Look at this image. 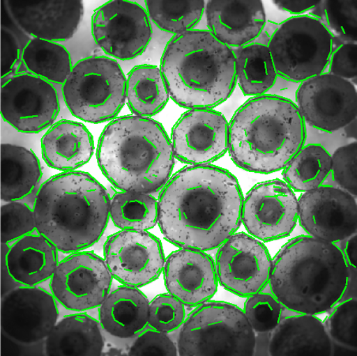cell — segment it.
I'll use <instances>...</instances> for the list:
<instances>
[{
    "label": "cell",
    "instance_id": "obj_1",
    "mask_svg": "<svg viewBox=\"0 0 357 356\" xmlns=\"http://www.w3.org/2000/svg\"><path fill=\"white\" fill-rule=\"evenodd\" d=\"M243 201L240 183L229 171L188 166L160 189L158 224L172 245L210 251L240 229Z\"/></svg>",
    "mask_w": 357,
    "mask_h": 356
},
{
    "label": "cell",
    "instance_id": "obj_2",
    "mask_svg": "<svg viewBox=\"0 0 357 356\" xmlns=\"http://www.w3.org/2000/svg\"><path fill=\"white\" fill-rule=\"evenodd\" d=\"M306 139V123L296 103L266 93L248 99L231 118L229 152L238 168L271 174L287 167Z\"/></svg>",
    "mask_w": 357,
    "mask_h": 356
},
{
    "label": "cell",
    "instance_id": "obj_3",
    "mask_svg": "<svg viewBox=\"0 0 357 356\" xmlns=\"http://www.w3.org/2000/svg\"><path fill=\"white\" fill-rule=\"evenodd\" d=\"M108 192L81 171L53 176L39 189L34 204L37 231L58 251H82L100 240L110 217Z\"/></svg>",
    "mask_w": 357,
    "mask_h": 356
},
{
    "label": "cell",
    "instance_id": "obj_4",
    "mask_svg": "<svg viewBox=\"0 0 357 356\" xmlns=\"http://www.w3.org/2000/svg\"><path fill=\"white\" fill-rule=\"evenodd\" d=\"M348 277L346 260L335 243L301 235L273 258L269 286L287 310L319 316L341 301Z\"/></svg>",
    "mask_w": 357,
    "mask_h": 356
},
{
    "label": "cell",
    "instance_id": "obj_5",
    "mask_svg": "<svg viewBox=\"0 0 357 356\" xmlns=\"http://www.w3.org/2000/svg\"><path fill=\"white\" fill-rule=\"evenodd\" d=\"M99 168L123 192L152 194L162 189L175 157L164 127L151 118L125 116L110 121L97 147Z\"/></svg>",
    "mask_w": 357,
    "mask_h": 356
},
{
    "label": "cell",
    "instance_id": "obj_6",
    "mask_svg": "<svg viewBox=\"0 0 357 356\" xmlns=\"http://www.w3.org/2000/svg\"><path fill=\"white\" fill-rule=\"evenodd\" d=\"M160 69L170 98L189 110L216 108L231 97L237 83L234 52L204 29L174 35Z\"/></svg>",
    "mask_w": 357,
    "mask_h": 356
},
{
    "label": "cell",
    "instance_id": "obj_7",
    "mask_svg": "<svg viewBox=\"0 0 357 356\" xmlns=\"http://www.w3.org/2000/svg\"><path fill=\"white\" fill-rule=\"evenodd\" d=\"M257 336L243 311L207 301L189 314L177 340L180 355H254Z\"/></svg>",
    "mask_w": 357,
    "mask_h": 356
},
{
    "label": "cell",
    "instance_id": "obj_8",
    "mask_svg": "<svg viewBox=\"0 0 357 356\" xmlns=\"http://www.w3.org/2000/svg\"><path fill=\"white\" fill-rule=\"evenodd\" d=\"M127 78L114 59L92 56L77 62L62 86L70 114L93 124L114 120L127 96Z\"/></svg>",
    "mask_w": 357,
    "mask_h": 356
},
{
    "label": "cell",
    "instance_id": "obj_9",
    "mask_svg": "<svg viewBox=\"0 0 357 356\" xmlns=\"http://www.w3.org/2000/svg\"><path fill=\"white\" fill-rule=\"evenodd\" d=\"M267 46L278 75L301 83L325 72L335 38L317 17L295 15L280 24Z\"/></svg>",
    "mask_w": 357,
    "mask_h": 356
},
{
    "label": "cell",
    "instance_id": "obj_10",
    "mask_svg": "<svg viewBox=\"0 0 357 356\" xmlns=\"http://www.w3.org/2000/svg\"><path fill=\"white\" fill-rule=\"evenodd\" d=\"M92 34L105 54L126 61L144 54L152 38L150 17L140 4L112 0L94 10Z\"/></svg>",
    "mask_w": 357,
    "mask_h": 356
},
{
    "label": "cell",
    "instance_id": "obj_11",
    "mask_svg": "<svg viewBox=\"0 0 357 356\" xmlns=\"http://www.w3.org/2000/svg\"><path fill=\"white\" fill-rule=\"evenodd\" d=\"M112 276L105 259L92 251L70 254L50 279L51 293L68 311L85 312L103 304Z\"/></svg>",
    "mask_w": 357,
    "mask_h": 356
},
{
    "label": "cell",
    "instance_id": "obj_12",
    "mask_svg": "<svg viewBox=\"0 0 357 356\" xmlns=\"http://www.w3.org/2000/svg\"><path fill=\"white\" fill-rule=\"evenodd\" d=\"M61 111L52 83L28 72L2 79L1 116L17 132L38 134L54 124Z\"/></svg>",
    "mask_w": 357,
    "mask_h": 356
},
{
    "label": "cell",
    "instance_id": "obj_13",
    "mask_svg": "<svg viewBox=\"0 0 357 356\" xmlns=\"http://www.w3.org/2000/svg\"><path fill=\"white\" fill-rule=\"evenodd\" d=\"M241 221L249 235L268 242L288 237L298 222V200L281 180L261 182L243 198Z\"/></svg>",
    "mask_w": 357,
    "mask_h": 356
},
{
    "label": "cell",
    "instance_id": "obj_14",
    "mask_svg": "<svg viewBox=\"0 0 357 356\" xmlns=\"http://www.w3.org/2000/svg\"><path fill=\"white\" fill-rule=\"evenodd\" d=\"M215 265L218 283L229 293L248 299L269 286L273 259L263 242L239 233L218 247Z\"/></svg>",
    "mask_w": 357,
    "mask_h": 356
},
{
    "label": "cell",
    "instance_id": "obj_15",
    "mask_svg": "<svg viewBox=\"0 0 357 356\" xmlns=\"http://www.w3.org/2000/svg\"><path fill=\"white\" fill-rule=\"evenodd\" d=\"M296 102L305 123L321 132H337L356 118L357 93L353 82L328 72L302 82Z\"/></svg>",
    "mask_w": 357,
    "mask_h": 356
},
{
    "label": "cell",
    "instance_id": "obj_16",
    "mask_svg": "<svg viewBox=\"0 0 357 356\" xmlns=\"http://www.w3.org/2000/svg\"><path fill=\"white\" fill-rule=\"evenodd\" d=\"M104 259L113 279L138 288L158 280L165 263L162 241L147 231L122 230L110 235Z\"/></svg>",
    "mask_w": 357,
    "mask_h": 356
},
{
    "label": "cell",
    "instance_id": "obj_17",
    "mask_svg": "<svg viewBox=\"0 0 357 356\" xmlns=\"http://www.w3.org/2000/svg\"><path fill=\"white\" fill-rule=\"evenodd\" d=\"M58 302L52 293L37 286H17L3 294L1 330L22 346L45 342L58 322Z\"/></svg>",
    "mask_w": 357,
    "mask_h": 356
},
{
    "label": "cell",
    "instance_id": "obj_18",
    "mask_svg": "<svg viewBox=\"0 0 357 356\" xmlns=\"http://www.w3.org/2000/svg\"><path fill=\"white\" fill-rule=\"evenodd\" d=\"M229 123L213 109H190L172 130L174 157L190 166L211 164L229 151Z\"/></svg>",
    "mask_w": 357,
    "mask_h": 356
},
{
    "label": "cell",
    "instance_id": "obj_19",
    "mask_svg": "<svg viewBox=\"0 0 357 356\" xmlns=\"http://www.w3.org/2000/svg\"><path fill=\"white\" fill-rule=\"evenodd\" d=\"M298 219L308 235L339 242L356 233V201L342 189L323 185L301 196Z\"/></svg>",
    "mask_w": 357,
    "mask_h": 356
},
{
    "label": "cell",
    "instance_id": "obj_20",
    "mask_svg": "<svg viewBox=\"0 0 357 356\" xmlns=\"http://www.w3.org/2000/svg\"><path fill=\"white\" fill-rule=\"evenodd\" d=\"M163 274L168 293L189 307L211 300L218 291L215 262L205 251L181 248L172 252Z\"/></svg>",
    "mask_w": 357,
    "mask_h": 356
},
{
    "label": "cell",
    "instance_id": "obj_21",
    "mask_svg": "<svg viewBox=\"0 0 357 356\" xmlns=\"http://www.w3.org/2000/svg\"><path fill=\"white\" fill-rule=\"evenodd\" d=\"M10 14L24 31L38 38L61 42L74 37L84 15V5L74 1H9Z\"/></svg>",
    "mask_w": 357,
    "mask_h": 356
},
{
    "label": "cell",
    "instance_id": "obj_22",
    "mask_svg": "<svg viewBox=\"0 0 357 356\" xmlns=\"http://www.w3.org/2000/svg\"><path fill=\"white\" fill-rule=\"evenodd\" d=\"M208 31L226 45L242 47L255 42L266 26L264 3L255 1H216L206 4Z\"/></svg>",
    "mask_w": 357,
    "mask_h": 356
},
{
    "label": "cell",
    "instance_id": "obj_23",
    "mask_svg": "<svg viewBox=\"0 0 357 356\" xmlns=\"http://www.w3.org/2000/svg\"><path fill=\"white\" fill-rule=\"evenodd\" d=\"M59 265L57 249L40 234L2 245V277L19 286H37L50 280Z\"/></svg>",
    "mask_w": 357,
    "mask_h": 356
},
{
    "label": "cell",
    "instance_id": "obj_24",
    "mask_svg": "<svg viewBox=\"0 0 357 356\" xmlns=\"http://www.w3.org/2000/svg\"><path fill=\"white\" fill-rule=\"evenodd\" d=\"M289 313L271 333L270 355H334V345L317 316Z\"/></svg>",
    "mask_w": 357,
    "mask_h": 356
},
{
    "label": "cell",
    "instance_id": "obj_25",
    "mask_svg": "<svg viewBox=\"0 0 357 356\" xmlns=\"http://www.w3.org/2000/svg\"><path fill=\"white\" fill-rule=\"evenodd\" d=\"M93 135L84 124L61 120L53 124L41 139V155L50 168L76 171L87 164L94 153Z\"/></svg>",
    "mask_w": 357,
    "mask_h": 356
},
{
    "label": "cell",
    "instance_id": "obj_26",
    "mask_svg": "<svg viewBox=\"0 0 357 356\" xmlns=\"http://www.w3.org/2000/svg\"><path fill=\"white\" fill-rule=\"evenodd\" d=\"M149 300L138 288L121 286L99 307V322L107 334L132 339L148 325Z\"/></svg>",
    "mask_w": 357,
    "mask_h": 356
},
{
    "label": "cell",
    "instance_id": "obj_27",
    "mask_svg": "<svg viewBox=\"0 0 357 356\" xmlns=\"http://www.w3.org/2000/svg\"><path fill=\"white\" fill-rule=\"evenodd\" d=\"M99 320L84 312L68 314L54 326L45 341L46 355H101L105 349Z\"/></svg>",
    "mask_w": 357,
    "mask_h": 356
},
{
    "label": "cell",
    "instance_id": "obj_28",
    "mask_svg": "<svg viewBox=\"0 0 357 356\" xmlns=\"http://www.w3.org/2000/svg\"><path fill=\"white\" fill-rule=\"evenodd\" d=\"M43 169L37 155L26 147L1 145V199L21 201L38 187Z\"/></svg>",
    "mask_w": 357,
    "mask_h": 356
},
{
    "label": "cell",
    "instance_id": "obj_29",
    "mask_svg": "<svg viewBox=\"0 0 357 356\" xmlns=\"http://www.w3.org/2000/svg\"><path fill=\"white\" fill-rule=\"evenodd\" d=\"M127 100L134 116L151 118L162 111L169 93L162 71L150 64L139 65L127 77Z\"/></svg>",
    "mask_w": 357,
    "mask_h": 356
},
{
    "label": "cell",
    "instance_id": "obj_30",
    "mask_svg": "<svg viewBox=\"0 0 357 356\" xmlns=\"http://www.w3.org/2000/svg\"><path fill=\"white\" fill-rule=\"evenodd\" d=\"M235 56L238 84L245 96H261L275 86L278 75L267 45L253 42L240 47Z\"/></svg>",
    "mask_w": 357,
    "mask_h": 356
},
{
    "label": "cell",
    "instance_id": "obj_31",
    "mask_svg": "<svg viewBox=\"0 0 357 356\" xmlns=\"http://www.w3.org/2000/svg\"><path fill=\"white\" fill-rule=\"evenodd\" d=\"M22 63L26 72L50 83L63 84L73 68L68 50L52 41L33 38L22 50Z\"/></svg>",
    "mask_w": 357,
    "mask_h": 356
},
{
    "label": "cell",
    "instance_id": "obj_32",
    "mask_svg": "<svg viewBox=\"0 0 357 356\" xmlns=\"http://www.w3.org/2000/svg\"><path fill=\"white\" fill-rule=\"evenodd\" d=\"M331 171V155L320 144H308L283 169L284 181L296 192H307L324 185Z\"/></svg>",
    "mask_w": 357,
    "mask_h": 356
},
{
    "label": "cell",
    "instance_id": "obj_33",
    "mask_svg": "<svg viewBox=\"0 0 357 356\" xmlns=\"http://www.w3.org/2000/svg\"><path fill=\"white\" fill-rule=\"evenodd\" d=\"M110 218L122 230L152 229L158 223V200L151 194L116 193L110 200Z\"/></svg>",
    "mask_w": 357,
    "mask_h": 356
},
{
    "label": "cell",
    "instance_id": "obj_34",
    "mask_svg": "<svg viewBox=\"0 0 357 356\" xmlns=\"http://www.w3.org/2000/svg\"><path fill=\"white\" fill-rule=\"evenodd\" d=\"M150 20L160 31L180 34L198 25L204 16V1H145Z\"/></svg>",
    "mask_w": 357,
    "mask_h": 356
},
{
    "label": "cell",
    "instance_id": "obj_35",
    "mask_svg": "<svg viewBox=\"0 0 357 356\" xmlns=\"http://www.w3.org/2000/svg\"><path fill=\"white\" fill-rule=\"evenodd\" d=\"M311 15L322 22L335 38L356 43L357 1H320Z\"/></svg>",
    "mask_w": 357,
    "mask_h": 356
},
{
    "label": "cell",
    "instance_id": "obj_36",
    "mask_svg": "<svg viewBox=\"0 0 357 356\" xmlns=\"http://www.w3.org/2000/svg\"><path fill=\"white\" fill-rule=\"evenodd\" d=\"M324 325L333 345L356 354L357 301L356 298L339 302L330 311Z\"/></svg>",
    "mask_w": 357,
    "mask_h": 356
},
{
    "label": "cell",
    "instance_id": "obj_37",
    "mask_svg": "<svg viewBox=\"0 0 357 356\" xmlns=\"http://www.w3.org/2000/svg\"><path fill=\"white\" fill-rule=\"evenodd\" d=\"M246 318L255 334L271 333L283 314V306L272 293H259L245 302Z\"/></svg>",
    "mask_w": 357,
    "mask_h": 356
},
{
    "label": "cell",
    "instance_id": "obj_38",
    "mask_svg": "<svg viewBox=\"0 0 357 356\" xmlns=\"http://www.w3.org/2000/svg\"><path fill=\"white\" fill-rule=\"evenodd\" d=\"M37 230L34 210L20 201H10L1 206L2 245H12Z\"/></svg>",
    "mask_w": 357,
    "mask_h": 356
},
{
    "label": "cell",
    "instance_id": "obj_39",
    "mask_svg": "<svg viewBox=\"0 0 357 356\" xmlns=\"http://www.w3.org/2000/svg\"><path fill=\"white\" fill-rule=\"evenodd\" d=\"M185 319V305L169 293L157 295L149 304L148 325L162 333L180 330Z\"/></svg>",
    "mask_w": 357,
    "mask_h": 356
},
{
    "label": "cell",
    "instance_id": "obj_40",
    "mask_svg": "<svg viewBox=\"0 0 357 356\" xmlns=\"http://www.w3.org/2000/svg\"><path fill=\"white\" fill-rule=\"evenodd\" d=\"M356 141L341 146L331 156L332 180L336 187L343 189L356 199Z\"/></svg>",
    "mask_w": 357,
    "mask_h": 356
},
{
    "label": "cell",
    "instance_id": "obj_41",
    "mask_svg": "<svg viewBox=\"0 0 357 356\" xmlns=\"http://www.w3.org/2000/svg\"><path fill=\"white\" fill-rule=\"evenodd\" d=\"M128 355L176 356L178 355V349L168 334L162 333L147 325L135 337Z\"/></svg>",
    "mask_w": 357,
    "mask_h": 356
},
{
    "label": "cell",
    "instance_id": "obj_42",
    "mask_svg": "<svg viewBox=\"0 0 357 356\" xmlns=\"http://www.w3.org/2000/svg\"><path fill=\"white\" fill-rule=\"evenodd\" d=\"M329 72L351 82L357 78V45L342 43L335 47L328 64Z\"/></svg>",
    "mask_w": 357,
    "mask_h": 356
},
{
    "label": "cell",
    "instance_id": "obj_43",
    "mask_svg": "<svg viewBox=\"0 0 357 356\" xmlns=\"http://www.w3.org/2000/svg\"><path fill=\"white\" fill-rule=\"evenodd\" d=\"M1 76L2 79L14 72L22 56L19 41L15 36L2 28L1 32Z\"/></svg>",
    "mask_w": 357,
    "mask_h": 356
},
{
    "label": "cell",
    "instance_id": "obj_44",
    "mask_svg": "<svg viewBox=\"0 0 357 356\" xmlns=\"http://www.w3.org/2000/svg\"><path fill=\"white\" fill-rule=\"evenodd\" d=\"M320 1H273V4L281 10L289 12L296 16L303 15L309 10H312Z\"/></svg>",
    "mask_w": 357,
    "mask_h": 356
},
{
    "label": "cell",
    "instance_id": "obj_45",
    "mask_svg": "<svg viewBox=\"0 0 357 356\" xmlns=\"http://www.w3.org/2000/svg\"><path fill=\"white\" fill-rule=\"evenodd\" d=\"M356 233L341 241L340 249L348 267L356 269Z\"/></svg>",
    "mask_w": 357,
    "mask_h": 356
},
{
    "label": "cell",
    "instance_id": "obj_46",
    "mask_svg": "<svg viewBox=\"0 0 357 356\" xmlns=\"http://www.w3.org/2000/svg\"><path fill=\"white\" fill-rule=\"evenodd\" d=\"M343 129L344 134H346L348 138L356 140V118Z\"/></svg>",
    "mask_w": 357,
    "mask_h": 356
}]
</instances>
